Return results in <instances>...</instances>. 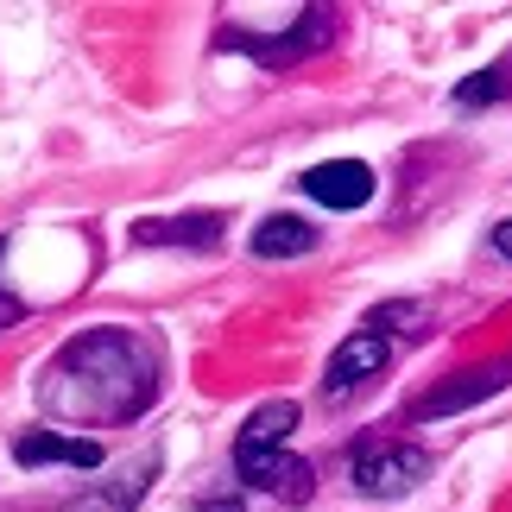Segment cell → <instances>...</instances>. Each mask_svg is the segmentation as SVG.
Wrapping results in <instances>:
<instances>
[{"label": "cell", "mask_w": 512, "mask_h": 512, "mask_svg": "<svg viewBox=\"0 0 512 512\" xmlns=\"http://www.w3.org/2000/svg\"><path fill=\"white\" fill-rule=\"evenodd\" d=\"M38 399L76 424H133L159 399V348L133 329H83L45 361Z\"/></svg>", "instance_id": "obj_1"}, {"label": "cell", "mask_w": 512, "mask_h": 512, "mask_svg": "<svg viewBox=\"0 0 512 512\" xmlns=\"http://www.w3.org/2000/svg\"><path fill=\"white\" fill-rule=\"evenodd\" d=\"M329 38H336V13H329V7H304V19H298V26H285V32H222L215 45L253 57L260 70H285V64L317 57Z\"/></svg>", "instance_id": "obj_2"}, {"label": "cell", "mask_w": 512, "mask_h": 512, "mask_svg": "<svg viewBox=\"0 0 512 512\" xmlns=\"http://www.w3.org/2000/svg\"><path fill=\"white\" fill-rule=\"evenodd\" d=\"M424 475H430V449L424 443H399V437L361 443V449H354V462H348V481L361 487V494H373V500H399Z\"/></svg>", "instance_id": "obj_3"}, {"label": "cell", "mask_w": 512, "mask_h": 512, "mask_svg": "<svg viewBox=\"0 0 512 512\" xmlns=\"http://www.w3.org/2000/svg\"><path fill=\"white\" fill-rule=\"evenodd\" d=\"M392 354H399V348H392L380 329H367V323H361L336 354H329V367H323V392H329V399H354V392H361L373 373H386V367H392Z\"/></svg>", "instance_id": "obj_4"}, {"label": "cell", "mask_w": 512, "mask_h": 512, "mask_svg": "<svg viewBox=\"0 0 512 512\" xmlns=\"http://www.w3.org/2000/svg\"><path fill=\"white\" fill-rule=\"evenodd\" d=\"M234 475H241L247 487H260V494H279L291 506L310 500V462L291 456V449H234Z\"/></svg>", "instance_id": "obj_5"}, {"label": "cell", "mask_w": 512, "mask_h": 512, "mask_svg": "<svg viewBox=\"0 0 512 512\" xmlns=\"http://www.w3.org/2000/svg\"><path fill=\"white\" fill-rule=\"evenodd\" d=\"M298 184H304V196H317L323 209H367L373 190H380V177L361 159H329V165H310Z\"/></svg>", "instance_id": "obj_6"}, {"label": "cell", "mask_w": 512, "mask_h": 512, "mask_svg": "<svg viewBox=\"0 0 512 512\" xmlns=\"http://www.w3.org/2000/svg\"><path fill=\"white\" fill-rule=\"evenodd\" d=\"M500 386H512V361H494V367H468V373H456L449 386L424 392V399L411 405V418H449V411H468V405H481L487 392H500Z\"/></svg>", "instance_id": "obj_7"}, {"label": "cell", "mask_w": 512, "mask_h": 512, "mask_svg": "<svg viewBox=\"0 0 512 512\" xmlns=\"http://www.w3.org/2000/svg\"><path fill=\"white\" fill-rule=\"evenodd\" d=\"M222 215L215 209H203V215H146V222H133V241L140 247H215L222 241Z\"/></svg>", "instance_id": "obj_8"}, {"label": "cell", "mask_w": 512, "mask_h": 512, "mask_svg": "<svg viewBox=\"0 0 512 512\" xmlns=\"http://www.w3.org/2000/svg\"><path fill=\"white\" fill-rule=\"evenodd\" d=\"M19 468H45V462H70V468H102V443L95 437H57V430H26L13 443Z\"/></svg>", "instance_id": "obj_9"}, {"label": "cell", "mask_w": 512, "mask_h": 512, "mask_svg": "<svg viewBox=\"0 0 512 512\" xmlns=\"http://www.w3.org/2000/svg\"><path fill=\"white\" fill-rule=\"evenodd\" d=\"M152 475H159V449L152 456H140L133 468H121L108 487H95V494H83V500H70L64 512H133L146 500V487H152Z\"/></svg>", "instance_id": "obj_10"}, {"label": "cell", "mask_w": 512, "mask_h": 512, "mask_svg": "<svg viewBox=\"0 0 512 512\" xmlns=\"http://www.w3.org/2000/svg\"><path fill=\"white\" fill-rule=\"evenodd\" d=\"M323 234L304 222V215H266L260 228H253V253L260 260H298V253H310Z\"/></svg>", "instance_id": "obj_11"}, {"label": "cell", "mask_w": 512, "mask_h": 512, "mask_svg": "<svg viewBox=\"0 0 512 512\" xmlns=\"http://www.w3.org/2000/svg\"><path fill=\"white\" fill-rule=\"evenodd\" d=\"M291 424H298V399H266V405L241 424L234 449H279V443L291 437Z\"/></svg>", "instance_id": "obj_12"}, {"label": "cell", "mask_w": 512, "mask_h": 512, "mask_svg": "<svg viewBox=\"0 0 512 512\" xmlns=\"http://www.w3.org/2000/svg\"><path fill=\"white\" fill-rule=\"evenodd\" d=\"M506 95V70H475L468 83H456V108H481V102H500Z\"/></svg>", "instance_id": "obj_13"}, {"label": "cell", "mask_w": 512, "mask_h": 512, "mask_svg": "<svg viewBox=\"0 0 512 512\" xmlns=\"http://www.w3.org/2000/svg\"><path fill=\"white\" fill-rule=\"evenodd\" d=\"M0 260H7V241H0ZM19 317H26V304H19V298H13L7 285H0V329H13Z\"/></svg>", "instance_id": "obj_14"}, {"label": "cell", "mask_w": 512, "mask_h": 512, "mask_svg": "<svg viewBox=\"0 0 512 512\" xmlns=\"http://www.w3.org/2000/svg\"><path fill=\"white\" fill-rule=\"evenodd\" d=\"M494 253H500V260H512V222L494 228Z\"/></svg>", "instance_id": "obj_15"}]
</instances>
